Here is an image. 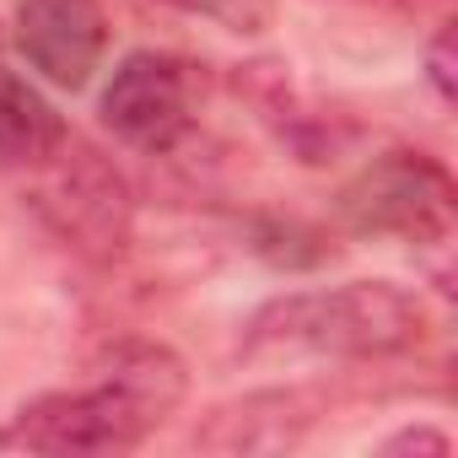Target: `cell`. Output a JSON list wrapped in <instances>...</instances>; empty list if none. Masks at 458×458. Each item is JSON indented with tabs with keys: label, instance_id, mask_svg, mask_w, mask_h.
Returning <instances> with one entry per match:
<instances>
[{
	"label": "cell",
	"instance_id": "6da1fadb",
	"mask_svg": "<svg viewBox=\"0 0 458 458\" xmlns=\"http://www.w3.org/2000/svg\"><path fill=\"white\" fill-rule=\"evenodd\" d=\"M189 394L183 361L157 340H124L103 356L98 383L38 394L0 426V447L17 453H130Z\"/></svg>",
	"mask_w": 458,
	"mask_h": 458
},
{
	"label": "cell",
	"instance_id": "7a4b0ae2",
	"mask_svg": "<svg viewBox=\"0 0 458 458\" xmlns=\"http://www.w3.org/2000/svg\"><path fill=\"white\" fill-rule=\"evenodd\" d=\"M426 335V308L394 281H345L318 292H286L265 302L243 335L249 361L276 356H404Z\"/></svg>",
	"mask_w": 458,
	"mask_h": 458
},
{
	"label": "cell",
	"instance_id": "3957f363",
	"mask_svg": "<svg viewBox=\"0 0 458 458\" xmlns=\"http://www.w3.org/2000/svg\"><path fill=\"white\" fill-rule=\"evenodd\" d=\"M22 173H28V205L38 210V221L65 249H76L81 259L124 254L135 205H130V189H124L119 167L103 151L65 135L44 162H33Z\"/></svg>",
	"mask_w": 458,
	"mask_h": 458
},
{
	"label": "cell",
	"instance_id": "277c9868",
	"mask_svg": "<svg viewBox=\"0 0 458 458\" xmlns=\"http://www.w3.org/2000/svg\"><path fill=\"white\" fill-rule=\"evenodd\" d=\"M453 178L426 151H383L372 157L335 199L340 221L361 238H404L415 249L453 238Z\"/></svg>",
	"mask_w": 458,
	"mask_h": 458
},
{
	"label": "cell",
	"instance_id": "5b68a950",
	"mask_svg": "<svg viewBox=\"0 0 458 458\" xmlns=\"http://www.w3.org/2000/svg\"><path fill=\"white\" fill-rule=\"evenodd\" d=\"M103 124L135 151H167L189 130V65L135 49L103 87Z\"/></svg>",
	"mask_w": 458,
	"mask_h": 458
},
{
	"label": "cell",
	"instance_id": "8992f818",
	"mask_svg": "<svg viewBox=\"0 0 458 458\" xmlns=\"http://www.w3.org/2000/svg\"><path fill=\"white\" fill-rule=\"evenodd\" d=\"M17 44L44 81L76 92L92 81V71L108 49V22H103L98 0H22Z\"/></svg>",
	"mask_w": 458,
	"mask_h": 458
},
{
	"label": "cell",
	"instance_id": "52a82bcc",
	"mask_svg": "<svg viewBox=\"0 0 458 458\" xmlns=\"http://www.w3.org/2000/svg\"><path fill=\"white\" fill-rule=\"evenodd\" d=\"M308 426H313V410L302 394H249L243 404L216 410L205 431H194V442L210 453H281V447H297Z\"/></svg>",
	"mask_w": 458,
	"mask_h": 458
},
{
	"label": "cell",
	"instance_id": "ba28073f",
	"mask_svg": "<svg viewBox=\"0 0 458 458\" xmlns=\"http://www.w3.org/2000/svg\"><path fill=\"white\" fill-rule=\"evenodd\" d=\"M65 119L55 114V103L17 71L0 65V167H33L44 162L60 140H65Z\"/></svg>",
	"mask_w": 458,
	"mask_h": 458
},
{
	"label": "cell",
	"instance_id": "9c48e42d",
	"mask_svg": "<svg viewBox=\"0 0 458 458\" xmlns=\"http://www.w3.org/2000/svg\"><path fill=\"white\" fill-rule=\"evenodd\" d=\"M173 12H189V17H205L226 33H265L276 22V0H162Z\"/></svg>",
	"mask_w": 458,
	"mask_h": 458
},
{
	"label": "cell",
	"instance_id": "30bf717a",
	"mask_svg": "<svg viewBox=\"0 0 458 458\" xmlns=\"http://www.w3.org/2000/svg\"><path fill=\"white\" fill-rule=\"evenodd\" d=\"M426 76H431L437 98L453 103V22L437 28V38H431V49H426Z\"/></svg>",
	"mask_w": 458,
	"mask_h": 458
},
{
	"label": "cell",
	"instance_id": "8fae6325",
	"mask_svg": "<svg viewBox=\"0 0 458 458\" xmlns=\"http://www.w3.org/2000/svg\"><path fill=\"white\" fill-rule=\"evenodd\" d=\"M383 453H431V458H442V453H447V437H442V431H426V426H420V431L410 426V431L388 437Z\"/></svg>",
	"mask_w": 458,
	"mask_h": 458
}]
</instances>
